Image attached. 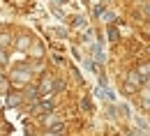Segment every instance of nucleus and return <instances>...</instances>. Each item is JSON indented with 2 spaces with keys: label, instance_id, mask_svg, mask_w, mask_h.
I'll use <instances>...</instances> for the list:
<instances>
[{
  "label": "nucleus",
  "instance_id": "f257e3e1",
  "mask_svg": "<svg viewBox=\"0 0 150 136\" xmlns=\"http://www.w3.org/2000/svg\"><path fill=\"white\" fill-rule=\"evenodd\" d=\"M95 60H97V62H104V51H102L99 46H95Z\"/></svg>",
  "mask_w": 150,
  "mask_h": 136
},
{
  "label": "nucleus",
  "instance_id": "f03ea898",
  "mask_svg": "<svg viewBox=\"0 0 150 136\" xmlns=\"http://www.w3.org/2000/svg\"><path fill=\"white\" fill-rule=\"evenodd\" d=\"M109 35H111V39L118 37V28H115V25H111V28H109Z\"/></svg>",
  "mask_w": 150,
  "mask_h": 136
}]
</instances>
